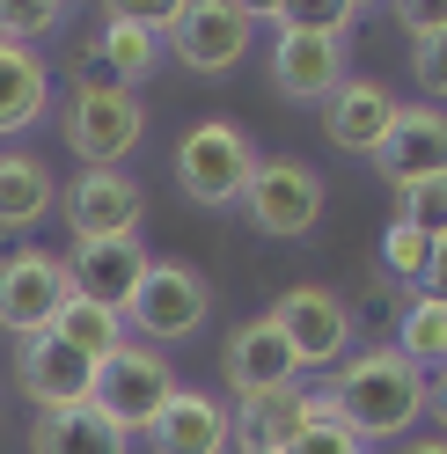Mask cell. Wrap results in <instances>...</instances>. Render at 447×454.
I'll return each mask as SVG.
<instances>
[{
    "instance_id": "6da1fadb",
    "label": "cell",
    "mask_w": 447,
    "mask_h": 454,
    "mask_svg": "<svg viewBox=\"0 0 447 454\" xmlns=\"http://www.w3.org/2000/svg\"><path fill=\"white\" fill-rule=\"evenodd\" d=\"M323 388H330V403H338V425H345L359 447L404 440L411 425L426 418V403H433V381L418 374V366H411L396 345H374V352L345 359Z\"/></svg>"
},
{
    "instance_id": "7a4b0ae2",
    "label": "cell",
    "mask_w": 447,
    "mask_h": 454,
    "mask_svg": "<svg viewBox=\"0 0 447 454\" xmlns=\"http://www.w3.org/2000/svg\"><path fill=\"white\" fill-rule=\"evenodd\" d=\"M59 132L81 154V168H125V154L147 139V103H139V89L81 74L59 103Z\"/></svg>"
},
{
    "instance_id": "3957f363",
    "label": "cell",
    "mask_w": 447,
    "mask_h": 454,
    "mask_svg": "<svg viewBox=\"0 0 447 454\" xmlns=\"http://www.w3.org/2000/svg\"><path fill=\"white\" fill-rule=\"evenodd\" d=\"M176 184H184L191 206H206V213L242 206L249 184H257V147H249V132L228 125V118H199L176 139Z\"/></svg>"
},
{
    "instance_id": "277c9868",
    "label": "cell",
    "mask_w": 447,
    "mask_h": 454,
    "mask_svg": "<svg viewBox=\"0 0 447 454\" xmlns=\"http://www.w3.org/2000/svg\"><path fill=\"white\" fill-rule=\"evenodd\" d=\"M176 388H184V381H176V359L154 352V345H139V337H132V345H118V352L96 366V411L118 425L125 440H147Z\"/></svg>"
},
{
    "instance_id": "5b68a950",
    "label": "cell",
    "mask_w": 447,
    "mask_h": 454,
    "mask_svg": "<svg viewBox=\"0 0 447 454\" xmlns=\"http://www.w3.org/2000/svg\"><path fill=\"white\" fill-rule=\"evenodd\" d=\"M206 316H213L206 278L191 271V264H169V257H154L147 278H139V294L125 301V330L139 337V345H154V352L184 345V337H199Z\"/></svg>"
},
{
    "instance_id": "8992f818",
    "label": "cell",
    "mask_w": 447,
    "mask_h": 454,
    "mask_svg": "<svg viewBox=\"0 0 447 454\" xmlns=\"http://www.w3.org/2000/svg\"><path fill=\"white\" fill-rule=\"evenodd\" d=\"M264 316L278 323V337L294 345V359H301V374H338V366L352 359V308L330 294V286H316V278H301V286H286Z\"/></svg>"
},
{
    "instance_id": "52a82bcc",
    "label": "cell",
    "mask_w": 447,
    "mask_h": 454,
    "mask_svg": "<svg viewBox=\"0 0 447 454\" xmlns=\"http://www.w3.org/2000/svg\"><path fill=\"white\" fill-rule=\"evenodd\" d=\"M257 44V8L242 0H176V22H169V51L191 67V74H235Z\"/></svg>"
},
{
    "instance_id": "ba28073f",
    "label": "cell",
    "mask_w": 447,
    "mask_h": 454,
    "mask_svg": "<svg viewBox=\"0 0 447 454\" xmlns=\"http://www.w3.org/2000/svg\"><path fill=\"white\" fill-rule=\"evenodd\" d=\"M67 301H74L67 257H51V249H15V257H0V330H8L15 345L22 337H44Z\"/></svg>"
},
{
    "instance_id": "9c48e42d",
    "label": "cell",
    "mask_w": 447,
    "mask_h": 454,
    "mask_svg": "<svg viewBox=\"0 0 447 454\" xmlns=\"http://www.w3.org/2000/svg\"><path fill=\"white\" fill-rule=\"evenodd\" d=\"M242 213H249L257 235L301 242V235H316V220H323V176L309 161H294V154H271V161H257V184H249Z\"/></svg>"
},
{
    "instance_id": "30bf717a",
    "label": "cell",
    "mask_w": 447,
    "mask_h": 454,
    "mask_svg": "<svg viewBox=\"0 0 447 454\" xmlns=\"http://www.w3.org/2000/svg\"><path fill=\"white\" fill-rule=\"evenodd\" d=\"M59 213H67L74 242H132L139 220H147V191L125 168H81L59 191Z\"/></svg>"
},
{
    "instance_id": "8fae6325",
    "label": "cell",
    "mask_w": 447,
    "mask_h": 454,
    "mask_svg": "<svg viewBox=\"0 0 447 454\" xmlns=\"http://www.w3.org/2000/svg\"><path fill=\"white\" fill-rule=\"evenodd\" d=\"M374 168L396 198L418 184H440L447 176V110L440 103H396V125L374 147Z\"/></svg>"
},
{
    "instance_id": "7c38bea8",
    "label": "cell",
    "mask_w": 447,
    "mask_h": 454,
    "mask_svg": "<svg viewBox=\"0 0 447 454\" xmlns=\"http://www.w3.org/2000/svg\"><path fill=\"white\" fill-rule=\"evenodd\" d=\"M15 388L30 395L44 418L89 411V403H96V366L81 359V352H67L59 337L44 330V337H22V345H15Z\"/></svg>"
},
{
    "instance_id": "4fadbf2b",
    "label": "cell",
    "mask_w": 447,
    "mask_h": 454,
    "mask_svg": "<svg viewBox=\"0 0 447 454\" xmlns=\"http://www.w3.org/2000/svg\"><path fill=\"white\" fill-rule=\"evenodd\" d=\"M220 374H228L235 403H242V395L301 388V359H294L286 337H278V323H271V316H249V323H235V330H228V345H220Z\"/></svg>"
},
{
    "instance_id": "5bb4252c",
    "label": "cell",
    "mask_w": 447,
    "mask_h": 454,
    "mask_svg": "<svg viewBox=\"0 0 447 454\" xmlns=\"http://www.w3.org/2000/svg\"><path fill=\"white\" fill-rule=\"evenodd\" d=\"M271 89L286 103H330L345 89V37H309L278 30L271 37Z\"/></svg>"
},
{
    "instance_id": "9a60e30c",
    "label": "cell",
    "mask_w": 447,
    "mask_h": 454,
    "mask_svg": "<svg viewBox=\"0 0 447 454\" xmlns=\"http://www.w3.org/2000/svg\"><path fill=\"white\" fill-rule=\"evenodd\" d=\"M154 454H235V411L206 388H176L147 433Z\"/></svg>"
},
{
    "instance_id": "2e32d148",
    "label": "cell",
    "mask_w": 447,
    "mask_h": 454,
    "mask_svg": "<svg viewBox=\"0 0 447 454\" xmlns=\"http://www.w3.org/2000/svg\"><path fill=\"white\" fill-rule=\"evenodd\" d=\"M147 242H74V257H67V271H74V294L81 301H103V308H118L125 316V301L139 294V278H147Z\"/></svg>"
},
{
    "instance_id": "e0dca14e",
    "label": "cell",
    "mask_w": 447,
    "mask_h": 454,
    "mask_svg": "<svg viewBox=\"0 0 447 454\" xmlns=\"http://www.w3.org/2000/svg\"><path fill=\"white\" fill-rule=\"evenodd\" d=\"M323 125H330V139H338L345 154L374 161V147L388 139V125H396V96H388L381 81H367V74H345V89L323 103Z\"/></svg>"
},
{
    "instance_id": "ac0fdd59",
    "label": "cell",
    "mask_w": 447,
    "mask_h": 454,
    "mask_svg": "<svg viewBox=\"0 0 447 454\" xmlns=\"http://www.w3.org/2000/svg\"><path fill=\"white\" fill-rule=\"evenodd\" d=\"M235 411V454H286L294 433H309V388H271V395H242Z\"/></svg>"
},
{
    "instance_id": "d6986e66",
    "label": "cell",
    "mask_w": 447,
    "mask_h": 454,
    "mask_svg": "<svg viewBox=\"0 0 447 454\" xmlns=\"http://www.w3.org/2000/svg\"><path fill=\"white\" fill-rule=\"evenodd\" d=\"M51 206H59V176L30 147H8L0 154V235H30Z\"/></svg>"
},
{
    "instance_id": "ffe728a7",
    "label": "cell",
    "mask_w": 447,
    "mask_h": 454,
    "mask_svg": "<svg viewBox=\"0 0 447 454\" xmlns=\"http://www.w3.org/2000/svg\"><path fill=\"white\" fill-rule=\"evenodd\" d=\"M44 110H51V67L37 59V51L0 37V139L30 132Z\"/></svg>"
},
{
    "instance_id": "44dd1931",
    "label": "cell",
    "mask_w": 447,
    "mask_h": 454,
    "mask_svg": "<svg viewBox=\"0 0 447 454\" xmlns=\"http://www.w3.org/2000/svg\"><path fill=\"white\" fill-rule=\"evenodd\" d=\"M96 51H103V67H110L118 89H139V81L154 74V59H161V37L147 30V15H139V8H110Z\"/></svg>"
},
{
    "instance_id": "7402d4cb",
    "label": "cell",
    "mask_w": 447,
    "mask_h": 454,
    "mask_svg": "<svg viewBox=\"0 0 447 454\" xmlns=\"http://www.w3.org/2000/svg\"><path fill=\"white\" fill-rule=\"evenodd\" d=\"M30 454H132V440L89 403V411L37 418V425H30Z\"/></svg>"
},
{
    "instance_id": "603a6c76",
    "label": "cell",
    "mask_w": 447,
    "mask_h": 454,
    "mask_svg": "<svg viewBox=\"0 0 447 454\" xmlns=\"http://www.w3.org/2000/svg\"><path fill=\"white\" fill-rule=\"evenodd\" d=\"M51 337H59L67 352H81L89 366H103L110 352H118V345H132V330H125V316H118V308H103V301H81V294L59 308Z\"/></svg>"
},
{
    "instance_id": "cb8c5ba5",
    "label": "cell",
    "mask_w": 447,
    "mask_h": 454,
    "mask_svg": "<svg viewBox=\"0 0 447 454\" xmlns=\"http://www.w3.org/2000/svg\"><path fill=\"white\" fill-rule=\"evenodd\" d=\"M396 352L418 366V374H447V308L426 301V294H411L404 301V323H396Z\"/></svg>"
},
{
    "instance_id": "d4e9b609",
    "label": "cell",
    "mask_w": 447,
    "mask_h": 454,
    "mask_svg": "<svg viewBox=\"0 0 447 454\" xmlns=\"http://www.w3.org/2000/svg\"><path fill=\"white\" fill-rule=\"evenodd\" d=\"M426 264H433V235H418L411 220H388L381 227V271L418 294V286H426Z\"/></svg>"
},
{
    "instance_id": "484cf974",
    "label": "cell",
    "mask_w": 447,
    "mask_h": 454,
    "mask_svg": "<svg viewBox=\"0 0 447 454\" xmlns=\"http://www.w3.org/2000/svg\"><path fill=\"white\" fill-rule=\"evenodd\" d=\"M257 22H271V30H309V37H352L359 8H352V0H330V8H301V0H286V8H264Z\"/></svg>"
},
{
    "instance_id": "4316f807",
    "label": "cell",
    "mask_w": 447,
    "mask_h": 454,
    "mask_svg": "<svg viewBox=\"0 0 447 454\" xmlns=\"http://www.w3.org/2000/svg\"><path fill=\"white\" fill-rule=\"evenodd\" d=\"M51 30H67V8L59 0H30V8H0V37L22 44V51H37Z\"/></svg>"
},
{
    "instance_id": "83f0119b",
    "label": "cell",
    "mask_w": 447,
    "mask_h": 454,
    "mask_svg": "<svg viewBox=\"0 0 447 454\" xmlns=\"http://www.w3.org/2000/svg\"><path fill=\"white\" fill-rule=\"evenodd\" d=\"M396 220H411L418 235H440V227H447V176H440V184L404 191V198H396Z\"/></svg>"
},
{
    "instance_id": "f1b7e54d",
    "label": "cell",
    "mask_w": 447,
    "mask_h": 454,
    "mask_svg": "<svg viewBox=\"0 0 447 454\" xmlns=\"http://www.w3.org/2000/svg\"><path fill=\"white\" fill-rule=\"evenodd\" d=\"M411 74H418V89H426V103L447 110V30L433 44H411Z\"/></svg>"
},
{
    "instance_id": "f546056e",
    "label": "cell",
    "mask_w": 447,
    "mask_h": 454,
    "mask_svg": "<svg viewBox=\"0 0 447 454\" xmlns=\"http://www.w3.org/2000/svg\"><path fill=\"white\" fill-rule=\"evenodd\" d=\"M286 454H374V447H359L345 425H309V433H294Z\"/></svg>"
},
{
    "instance_id": "4dcf8cb0",
    "label": "cell",
    "mask_w": 447,
    "mask_h": 454,
    "mask_svg": "<svg viewBox=\"0 0 447 454\" xmlns=\"http://www.w3.org/2000/svg\"><path fill=\"white\" fill-rule=\"evenodd\" d=\"M396 22L411 30V44H433L447 30V0H440V8H433V0H411V8H396Z\"/></svg>"
},
{
    "instance_id": "1f68e13d",
    "label": "cell",
    "mask_w": 447,
    "mask_h": 454,
    "mask_svg": "<svg viewBox=\"0 0 447 454\" xmlns=\"http://www.w3.org/2000/svg\"><path fill=\"white\" fill-rule=\"evenodd\" d=\"M418 294H426V301H440V308H447V227H440V235H433V264H426V286H418Z\"/></svg>"
},
{
    "instance_id": "d6a6232c",
    "label": "cell",
    "mask_w": 447,
    "mask_h": 454,
    "mask_svg": "<svg viewBox=\"0 0 447 454\" xmlns=\"http://www.w3.org/2000/svg\"><path fill=\"white\" fill-rule=\"evenodd\" d=\"M426 411H440V440H447V374L433 381V403H426Z\"/></svg>"
},
{
    "instance_id": "836d02e7",
    "label": "cell",
    "mask_w": 447,
    "mask_h": 454,
    "mask_svg": "<svg viewBox=\"0 0 447 454\" xmlns=\"http://www.w3.org/2000/svg\"><path fill=\"white\" fill-rule=\"evenodd\" d=\"M404 454H447V440H440V433H426V440H411Z\"/></svg>"
}]
</instances>
